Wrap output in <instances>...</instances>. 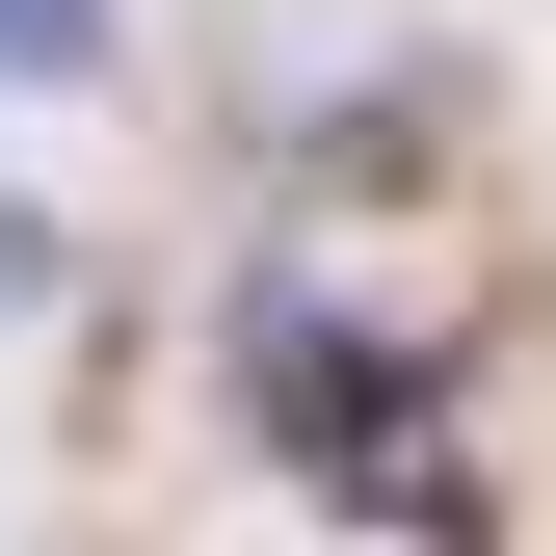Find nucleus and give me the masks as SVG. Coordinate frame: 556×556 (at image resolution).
<instances>
[{
    "label": "nucleus",
    "mask_w": 556,
    "mask_h": 556,
    "mask_svg": "<svg viewBox=\"0 0 556 556\" xmlns=\"http://www.w3.org/2000/svg\"><path fill=\"white\" fill-rule=\"evenodd\" d=\"M239 371H265V425H292L318 504H397V530H451V504H477V477H451V397H425V344H371L344 292H292V265H265V292H239Z\"/></svg>",
    "instance_id": "obj_1"
},
{
    "label": "nucleus",
    "mask_w": 556,
    "mask_h": 556,
    "mask_svg": "<svg viewBox=\"0 0 556 556\" xmlns=\"http://www.w3.org/2000/svg\"><path fill=\"white\" fill-rule=\"evenodd\" d=\"M106 53V0H0V80H80Z\"/></svg>",
    "instance_id": "obj_2"
}]
</instances>
